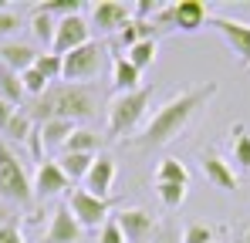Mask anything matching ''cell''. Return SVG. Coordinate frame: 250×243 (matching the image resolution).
<instances>
[{
  "label": "cell",
  "instance_id": "33",
  "mask_svg": "<svg viewBox=\"0 0 250 243\" xmlns=\"http://www.w3.org/2000/svg\"><path fill=\"white\" fill-rule=\"evenodd\" d=\"M183 243H213V230L203 226V223H193V226H186Z\"/></svg>",
  "mask_w": 250,
  "mask_h": 243
},
{
  "label": "cell",
  "instance_id": "31",
  "mask_svg": "<svg viewBox=\"0 0 250 243\" xmlns=\"http://www.w3.org/2000/svg\"><path fill=\"white\" fill-rule=\"evenodd\" d=\"M21 81H24V91H27V95H34V98H41L44 91L51 88V81L44 78V75L38 71V68H31V71H24V75H21Z\"/></svg>",
  "mask_w": 250,
  "mask_h": 243
},
{
  "label": "cell",
  "instance_id": "28",
  "mask_svg": "<svg viewBox=\"0 0 250 243\" xmlns=\"http://www.w3.org/2000/svg\"><path fill=\"white\" fill-rule=\"evenodd\" d=\"M233 162L240 169H250V135L244 125H233Z\"/></svg>",
  "mask_w": 250,
  "mask_h": 243
},
{
  "label": "cell",
  "instance_id": "37",
  "mask_svg": "<svg viewBox=\"0 0 250 243\" xmlns=\"http://www.w3.org/2000/svg\"><path fill=\"white\" fill-rule=\"evenodd\" d=\"M14 112H17V108H14L10 101H3V98H0V132L7 128V122H10V115H14Z\"/></svg>",
  "mask_w": 250,
  "mask_h": 243
},
{
  "label": "cell",
  "instance_id": "9",
  "mask_svg": "<svg viewBox=\"0 0 250 243\" xmlns=\"http://www.w3.org/2000/svg\"><path fill=\"white\" fill-rule=\"evenodd\" d=\"M169 17H172V31H186V34L207 27L213 20L203 0H176V3H169Z\"/></svg>",
  "mask_w": 250,
  "mask_h": 243
},
{
  "label": "cell",
  "instance_id": "5",
  "mask_svg": "<svg viewBox=\"0 0 250 243\" xmlns=\"http://www.w3.org/2000/svg\"><path fill=\"white\" fill-rule=\"evenodd\" d=\"M105 54H108L105 44L88 40L84 47L64 54V71H61V78L68 81V84H88L91 78H98V71L105 68Z\"/></svg>",
  "mask_w": 250,
  "mask_h": 243
},
{
  "label": "cell",
  "instance_id": "26",
  "mask_svg": "<svg viewBox=\"0 0 250 243\" xmlns=\"http://www.w3.org/2000/svg\"><path fill=\"white\" fill-rule=\"evenodd\" d=\"M31 34L41 40V44L51 47V44H54V34H58V20H54V17H44V14L34 10V14H31Z\"/></svg>",
  "mask_w": 250,
  "mask_h": 243
},
{
  "label": "cell",
  "instance_id": "14",
  "mask_svg": "<svg viewBox=\"0 0 250 243\" xmlns=\"http://www.w3.org/2000/svg\"><path fill=\"white\" fill-rule=\"evenodd\" d=\"M112 182H115V159L98 152L95 162H91V172L84 176V189H88L91 196H98V200H108Z\"/></svg>",
  "mask_w": 250,
  "mask_h": 243
},
{
  "label": "cell",
  "instance_id": "20",
  "mask_svg": "<svg viewBox=\"0 0 250 243\" xmlns=\"http://www.w3.org/2000/svg\"><path fill=\"white\" fill-rule=\"evenodd\" d=\"M102 135L98 132H91V128H75V135L64 142V152H78V156H98V149H102Z\"/></svg>",
  "mask_w": 250,
  "mask_h": 243
},
{
  "label": "cell",
  "instance_id": "1",
  "mask_svg": "<svg viewBox=\"0 0 250 243\" xmlns=\"http://www.w3.org/2000/svg\"><path fill=\"white\" fill-rule=\"evenodd\" d=\"M213 95H216V84H213V81L172 95L166 105H159V108L152 112V119L142 125V132H139L132 142H135L139 149H159V145H166L169 139H176V135L189 125V119L207 105Z\"/></svg>",
  "mask_w": 250,
  "mask_h": 243
},
{
  "label": "cell",
  "instance_id": "12",
  "mask_svg": "<svg viewBox=\"0 0 250 243\" xmlns=\"http://www.w3.org/2000/svg\"><path fill=\"white\" fill-rule=\"evenodd\" d=\"M82 223L75 220V213L68 209V202H61L51 216V226L44 233V243H78L82 240Z\"/></svg>",
  "mask_w": 250,
  "mask_h": 243
},
{
  "label": "cell",
  "instance_id": "23",
  "mask_svg": "<svg viewBox=\"0 0 250 243\" xmlns=\"http://www.w3.org/2000/svg\"><path fill=\"white\" fill-rule=\"evenodd\" d=\"M82 0H44V3H38L34 10L38 14H44V17H54V20H64V17H78L82 14Z\"/></svg>",
  "mask_w": 250,
  "mask_h": 243
},
{
  "label": "cell",
  "instance_id": "22",
  "mask_svg": "<svg viewBox=\"0 0 250 243\" xmlns=\"http://www.w3.org/2000/svg\"><path fill=\"white\" fill-rule=\"evenodd\" d=\"M34 119H31V112H24V108H17L10 122H7V128H3V135L10 139V142H27L31 135H34Z\"/></svg>",
  "mask_w": 250,
  "mask_h": 243
},
{
  "label": "cell",
  "instance_id": "40",
  "mask_svg": "<svg viewBox=\"0 0 250 243\" xmlns=\"http://www.w3.org/2000/svg\"><path fill=\"white\" fill-rule=\"evenodd\" d=\"M240 243H250V226L244 230V237H240Z\"/></svg>",
  "mask_w": 250,
  "mask_h": 243
},
{
  "label": "cell",
  "instance_id": "15",
  "mask_svg": "<svg viewBox=\"0 0 250 243\" xmlns=\"http://www.w3.org/2000/svg\"><path fill=\"white\" fill-rule=\"evenodd\" d=\"M34 61H38V51H34L31 44H24V40H3V44H0V64L10 68L14 75L31 71Z\"/></svg>",
  "mask_w": 250,
  "mask_h": 243
},
{
  "label": "cell",
  "instance_id": "11",
  "mask_svg": "<svg viewBox=\"0 0 250 243\" xmlns=\"http://www.w3.org/2000/svg\"><path fill=\"white\" fill-rule=\"evenodd\" d=\"M128 20H132V7H125L119 0H98V3H91V24L102 34L122 31Z\"/></svg>",
  "mask_w": 250,
  "mask_h": 243
},
{
  "label": "cell",
  "instance_id": "39",
  "mask_svg": "<svg viewBox=\"0 0 250 243\" xmlns=\"http://www.w3.org/2000/svg\"><path fill=\"white\" fill-rule=\"evenodd\" d=\"M152 243H176V237H172V233H159Z\"/></svg>",
  "mask_w": 250,
  "mask_h": 243
},
{
  "label": "cell",
  "instance_id": "8",
  "mask_svg": "<svg viewBox=\"0 0 250 243\" xmlns=\"http://www.w3.org/2000/svg\"><path fill=\"white\" fill-rule=\"evenodd\" d=\"M71 189H75V182L64 176L61 162L44 159L41 165H38V172H34V196H38V200H47V196H61V193H68V196H71Z\"/></svg>",
  "mask_w": 250,
  "mask_h": 243
},
{
  "label": "cell",
  "instance_id": "2",
  "mask_svg": "<svg viewBox=\"0 0 250 243\" xmlns=\"http://www.w3.org/2000/svg\"><path fill=\"white\" fill-rule=\"evenodd\" d=\"M98 108V91L95 84H51L41 98L34 101L31 108V119L34 125H44V122L64 119V122H82L88 115H95Z\"/></svg>",
  "mask_w": 250,
  "mask_h": 243
},
{
  "label": "cell",
  "instance_id": "25",
  "mask_svg": "<svg viewBox=\"0 0 250 243\" xmlns=\"http://www.w3.org/2000/svg\"><path fill=\"white\" fill-rule=\"evenodd\" d=\"M156 182H176V186H189V169L179 159H163L156 169Z\"/></svg>",
  "mask_w": 250,
  "mask_h": 243
},
{
  "label": "cell",
  "instance_id": "38",
  "mask_svg": "<svg viewBox=\"0 0 250 243\" xmlns=\"http://www.w3.org/2000/svg\"><path fill=\"white\" fill-rule=\"evenodd\" d=\"M7 223H14V213L7 209V202L0 200V226H7Z\"/></svg>",
  "mask_w": 250,
  "mask_h": 243
},
{
  "label": "cell",
  "instance_id": "27",
  "mask_svg": "<svg viewBox=\"0 0 250 243\" xmlns=\"http://www.w3.org/2000/svg\"><path fill=\"white\" fill-rule=\"evenodd\" d=\"M156 51H159V44H156V38H152V40H142V44H135V47H132L125 58H128V61L139 68V71H146V68L156 61Z\"/></svg>",
  "mask_w": 250,
  "mask_h": 243
},
{
  "label": "cell",
  "instance_id": "35",
  "mask_svg": "<svg viewBox=\"0 0 250 243\" xmlns=\"http://www.w3.org/2000/svg\"><path fill=\"white\" fill-rule=\"evenodd\" d=\"M21 27V17L7 7V10H0V38H7V34H14Z\"/></svg>",
  "mask_w": 250,
  "mask_h": 243
},
{
  "label": "cell",
  "instance_id": "13",
  "mask_svg": "<svg viewBox=\"0 0 250 243\" xmlns=\"http://www.w3.org/2000/svg\"><path fill=\"white\" fill-rule=\"evenodd\" d=\"M209 27H216L227 44L233 47V54H240L244 61L250 64V24L247 20H233V17H213L209 20Z\"/></svg>",
  "mask_w": 250,
  "mask_h": 243
},
{
  "label": "cell",
  "instance_id": "7",
  "mask_svg": "<svg viewBox=\"0 0 250 243\" xmlns=\"http://www.w3.org/2000/svg\"><path fill=\"white\" fill-rule=\"evenodd\" d=\"M88 40H91V27H88V20L82 14L78 17H64V20H58V34H54V44H51V54L64 58V54L84 47Z\"/></svg>",
  "mask_w": 250,
  "mask_h": 243
},
{
  "label": "cell",
  "instance_id": "34",
  "mask_svg": "<svg viewBox=\"0 0 250 243\" xmlns=\"http://www.w3.org/2000/svg\"><path fill=\"white\" fill-rule=\"evenodd\" d=\"M159 10H163V3H159V0H139V3L132 7V17H139V20H152Z\"/></svg>",
  "mask_w": 250,
  "mask_h": 243
},
{
  "label": "cell",
  "instance_id": "32",
  "mask_svg": "<svg viewBox=\"0 0 250 243\" xmlns=\"http://www.w3.org/2000/svg\"><path fill=\"white\" fill-rule=\"evenodd\" d=\"M98 243H128L122 233V226H119V220L115 216H108V223L98 230Z\"/></svg>",
  "mask_w": 250,
  "mask_h": 243
},
{
  "label": "cell",
  "instance_id": "17",
  "mask_svg": "<svg viewBox=\"0 0 250 243\" xmlns=\"http://www.w3.org/2000/svg\"><path fill=\"white\" fill-rule=\"evenodd\" d=\"M142 71L125 58V54H119V58H112V84H115V91L122 95V91H139L142 84Z\"/></svg>",
  "mask_w": 250,
  "mask_h": 243
},
{
  "label": "cell",
  "instance_id": "30",
  "mask_svg": "<svg viewBox=\"0 0 250 243\" xmlns=\"http://www.w3.org/2000/svg\"><path fill=\"white\" fill-rule=\"evenodd\" d=\"M156 193H159L163 206H169V209L183 206V200H186V186H176V182H156Z\"/></svg>",
  "mask_w": 250,
  "mask_h": 243
},
{
  "label": "cell",
  "instance_id": "18",
  "mask_svg": "<svg viewBox=\"0 0 250 243\" xmlns=\"http://www.w3.org/2000/svg\"><path fill=\"white\" fill-rule=\"evenodd\" d=\"M152 38H156V24H152V20H139V17H132L122 31H119V44H122L125 51H132L135 44L152 40Z\"/></svg>",
  "mask_w": 250,
  "mask_h": 243
},
{
  "label": "cell",
  "instance_id": "36",
  "mask_svg": "<svg viewBox=\"0 0 250 243\" xmlns=\"http://www.w3.org/2000/svg\"><path fill=\"white\" fill-rule=\"evenodd\" d=\"M0 243H24V233H21V226H17V223H7V226H0Z\"/></svg>",
  "mask_w": 250,
  "mask_h": 243
},
{
  "label": "cell",
  "instance_id": "24",
  "mask_svg": "<svg viewBox=\"0 0 250 243\" xmlns=\"http://www.w3.org/2000/svg\"><path fill=\"white\" fill-rule=\"evenodd\" d=\"M61 169H64V176L71 179V182H78V179H84L88 172H91V162H95V156H78V152H64L61 156Z\"/></svg>",
  "mask_w": 250,
  "mask_h": 243
},
{
  "label": "cell",
  "instance_id": "3",
  "mask_svg": "<svg viewBox=\"0 0 250 243\" xmlns=\"http://www.w3.org/2000/svg\"><path fill=\"white\" fill-rule=\"evenodd\" d=\"M149 101H152V88L142 84L139 91H122L108 101V135L112 139H125L132 135L149 112Z\"/></svg>",
  "mask_w": 250,
  "mask_h": 243
},
{
  "label": "cell",
  "instance_id": "19",
  "mask_svg": "<svg viewBox=\"0 0 250 243\" xmlns=\"http://www.w3.org/2000/svg\"><path fill=\"white\" fill-rule=\"evenodd\" d=\"M75 122H64V119H54V122H44V125H38V135H41L44 145H61L64 149V142L75 135Z\"/></svg>",
  "mask_w": 250,
  "mask_h": 243
},
{
  "label": "cell",
  "instance_id": "4",
  "mask_svg": "<svg viewBox=\"0 0 250 243\" xmlns=\"http://www.w3.org/2000/svg\"><path fill=\"white\" fill-rule=\"evenodd\" d=\"M0 200L17 202L21 209H31V202L38 200L34 196V179L27 176L24 162L10 152L7 142H0Z\"/></svg>",
  "mask_w": 250,
  "mask_h": 243
},
{
  "label": "cell",
  "instance_id": "16",
  "mask_svg": "<svg viewBox=\"0 0 250 243\" xmlns=\"http://www.w3.org/2000/svg\"><path fill=\"white\" fill-rule=\"evenodd\" d=\"M203 172H207V179L216 186V189H227V193H233L237 189V172H233V165L223 159L220 152H203Z\"/></svg>",
  "mask_w": 250,
  "mask_h": 243
},
{
  "label": "cell",
  "instance_id": "21",
  "mask_svg": "<svg viewBox=\"0 0 250 243\" xmlns=\"http://www.w3.org/2000/svg\"><path fill=\"white\" fill-rule=\"evenodd\" d=\"M24 81H21V75H14L10 68H3L0 64V98L3 101H10L14 108H21V101H24Z\"/></svg>",
  "mask_w": 250,
  "mask_h": 243
},
{
  "label": "cell",
  "instance_id": "10",
  "mask_svg": "<svg viewBox=\"0 0 250 243\" xmlns=\"http://www.w3.org/2000/svg\"><path fill=\"white\" fill-rule=\"evenodd\" d=\"M115 220H119V226H122V233H125L128 243H146L152 233H156V216L146 213V209H139V206H125V209H119Z\"/></svg>",
  "mask_w": 250,
  "mask_h": 243
},
{
  "label": "cell",
  "instance_id": "29",
  "mask_svg": "<svg viewBox=\"0 0 250 243\" xmlns=\"http://www.w3.org/2000/svg\"><path fill=\"white\" fill-rule=\"evenodd\" d=\"M34 68L41 71L47 81H58L61 78V71H64V58H58V54H38V61H34Z\"/></svg>",
  "mask_w": 250,
  "mask_h": 243
},
{
  "label": "cell",
  "instance_id": "6",
  "mask_svg": "<svg viewBox=\"0 0 250 243\" xmlns=\"http://www.w3.org/2000/svg\"><path fill=\"white\" fill-rule=\"evenodd\" d=\"M68 209L75 213V220L82 223V230H102L108 223V213H112V200H98L91 196L88 189H71L68 196Z\"/></svg>",
  "mask_w": 250,
  "mask_h": 243
}]
</instances>
